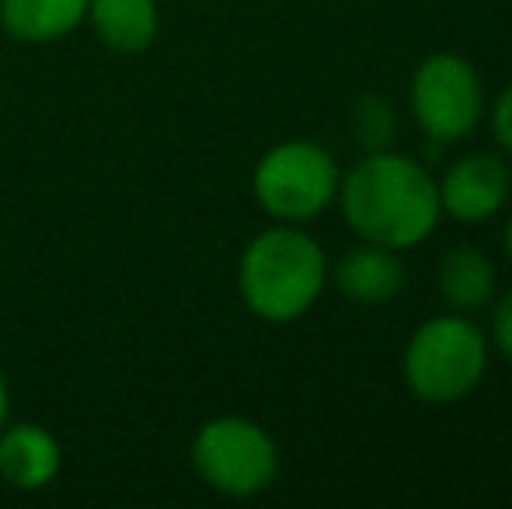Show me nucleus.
Returning <instances> with one entry per match:
<instances>
[{
    "label": "nucleus",
    "instance_id": "obj_7",
    "mask_svg": "<svg viewBox=\"0 0 512 509\" xmlns=\"http://www.w3.org/2000/svg\"><path fill=\"white\" fill-rule=\"evenodd\" d=\"M509 199V168L495 154H467L446 168L439 206L460 224H481Z\"/></svg>",
    "mask_w": 512,
    "mask_h": 509
},
{
    "label": "nucleus",
    "instance_id": "obj_17",
    "mask_svg": "<svg viewBox=\"0 0 512 509\" xmlns=\"http://www.w3.org/2000/svg\"><path fill=\"white\" fill-rule=\"evenodd\" d=\"M506 255H509V262H512V220H509V227H506Z\"/></svg>",
    "mask_w": 512,
    "mask_h": 509
},
{
    "label": "nucleus",
    "instance_id": "obj_3",
    "mask_svg": "<svg viewBox=\"0 0 512 509\" xmlns=\"http://www.w3.org/2000/svg\"><path fill=\"white\" fill-rule=\"evenodd\" d=\"M488 342L464 314H439L415 328L405 349V381L425 405H453L478 387Z\"/></svg>",
    "mask_w": 512,
    "mask_h": 509
},
{
    "label": "nucleus",
    "instance_id": "obj_2",
    "mask_svg": "<svg viewBox=\"0 0 512 509\" xmlns=\"http://www.w3.org/2000/svg\"><path fill=\"white\" fill-rule=\"evenodd\" d=\"M324 252L297 227H272L258 234L241 255V297L262 321L286 325L310 311L324 290Z\"/></svg>",
    "mask_w": 512,
    "mask_h": 509
},
{
    "label": "nucleus",
    "instance_id": "obj_13",
    "mask_svg": "<svg viewBox=\"0 0 512 509\" xmlns=\"http://www.w3.org/2000/svg\"><path fill=\"white\" fill-rule=\"evenodd\" d=\"M349 129H352V136L363 143L366 154H373V150H391V143L398 140V116H394V109L384 98L363 95L352 105Z\"/></svg>",
    "mask_w": 512,
    "mask_h": 509
},
{
    "label": "nucleus",
    "instance_id": "obj_6",
    "mask_svg": "<svg viewBox=\"0 0 512 509\" xmlns=\"http://www.w3.org/2000/svg\"><path fill=\"white\" fill-rule=\"evenodd\" d=\"M485 91L471 60L457 53H432L411 77V112L432 147L467 136L481 119Z\"/></svg>",
    "mask_w": 512,
    "mask_h": 509
},
{
    "label": "nucleus",
    "instance_id": "obj_5",
    "mask_svg": "<svg viewBox=\"0 0 512 509\" xmlns=\"http://www.w3.org/2000/svg\"><path fill=\"white\" fill-rule=\"evenodd\" d=\"M192 461L206 485L237 499L258 496L279 475L276 440L244 415L209 419L196 436Z\"/></svg>",
    "mask_w": 512,
    "mask_h": 509
},
{
    "label": "nucleus",
    "instance_id": "obj_9",
    "mask_svg": "<svg viewBox=\"0 0 512 509\" xmlns=\"http://www.w3.org/2000/svg\"><path fill=\"white\" fill-rule=\"evenodd\" d=\"M335 286L342 297L356 300V304H387L405 286V262L394 248L366 241L363 248H352L338 258Z\"/></svg>",
    "mask_w": 512,
    "mask_h": 509
},
{
    "label": "nucleus",
    "instance_id": "obj_11",
    "mask_svg": "<svg viewBox=\"0 0 512 509\" xmlns=\"http://www.w3.org/2000/svg\"><path fill=\"white\" fill-rule=\"evenodd\" d=\"M439 293L457 314H474L492 304L495 269L488 255L474 245L450 248L439 265Z\"/></svg>",
    "mask_w": 512,
    "mask_h": 509
},
{
    "label": "nucleus",
    "instance_id": "obj_10",
    "mask_svg": "<svg viewBox=\"0 0 512 509\" xmlns=\"http://www.w3.org/2000/svg\"><path fill=\"white\" fill-rule=\"evenodd\" d=\"M88 18V0H0V25L18 42H56Z\"/></svg>",
    "mask_w": 512,
    "mask_h": 509
},
{
    "label": "nucleus",
    "instance_id": "obj_8",
    "mask_svg": "<svg viewBox=\"0 0 512 509\" xmlns=\"http://www.w3.org/2000/svg\"><path fill=\"white\" fill-rule=\"evenodd\" d=\"M60 443L49 429L21 422V426L0 429V475L14 489H46L60 475Z\"/></svg>",
    "mask_w": 512,
    "mask_h": 509
},
{
    "label": "nucleus",
    "instance_id": "obj_12",
    "mask_svg": "<svg viewBox=\"0 0 512 509\" xmlns=\"http://www.w3.org/2000/svg\"><path fill=\"white\" fill-rule=\"evenodd\" d=\"M98 39L115 53H143L157 35V0H88Z\"/></svg>",
    "mask_w": 512,
    "mask_h": 509
},
{
    "label": "nucleus",
    "instance_id": "obj_16",
    "mask_svg": "<svg viewBox=\"0 0 512 509\" xmlns=\"http://www.w3.org/2000/svg\"><path fill=\"white\" fill-rule=\"evenodd\" d=\"M7 408H11V401H7V381H4V370H0V429L7 422Z\"/></svg>",
    "mask_w": 512,
    "mask_h": 509
},
{
    "label": "nucleus",
    "instance_id": "obj_4",
    "mask_svg": "<svg viewBox=\"0 0 512 509\" xmlns=\"http://www.w3.org/2000/svg\"><path fill=\"white\" fill-rule=\"evenodd\" d=\"M338 164L321 143L286 140L258 161L251 189L265 213L283 224H304L338 196Z\"/></svg>",
    "mask_w": 512,
    "mask_h": 509
},
{
    "label": "nucleus",
    "instance_id": "obj_15",
    "mask_svg": "<svg viewBox=\"0 0 512 509\" xmlns=\"http://www.w3.org/2000/svg\"><path fill=\"white\" fill-rule=\"evenodd\" d=\"M492 129H495V140L499 147H506L512 154V84L495 98V112H492Z\"/></svg>",
    "mask_w": 512,
    "mask_h": 509
},
{
    "label": "nucleus",
    "instance_id": "obj_14",
    "mask_svg": "<svg viewBox=\"0 0 512 509\" xmlns=\"http://www.w3.org/2000/svg\"><path fill=\"white\" fill-rule=\"evenodd\" d=\"M492 339L499 346V353L512 363V290H506L495 304L492 314Z\"/></svg>",
    "mask_w": 512,
    "mask_h": 509
},
{
    "label": "nucleus",
    "instance_id": "obj_1",
    "mask_svg": "<svg viewBox=\"0 0 512 509\" xmlns=\"http://www.w3.org/2000/svg\"><path fill=\"white\" fill-rule=\"evenodd\" d=\"M338 203L359 238L394 252L422 245L443 213L429 171L394 150H373L342 175Z\"/></svg>",
    "mask_w": 512,
    "mask_h": 509
}]
</instances>
